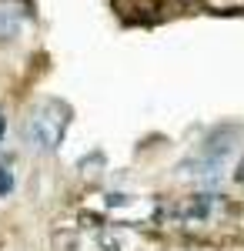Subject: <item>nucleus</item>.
I'll list each match as a JSON object with an SVG mask.
<instances>
[{"mask_svg":"<svg viewBox=\"0 0 244 251\" xmlns=\"http://www.w3.org/2000/svg\"><path fill=\"white\" fill-rule=\"evenodd\" d=\"M64 131H67V107L60 100L34 104L24 117V127H20L27 151H34V154H54L64 141Z\"/></svg>","mask_w":244,"mask_h":251,"instance_id":"nucleus-1","label":"nucleus"},{"mask_svg":"<svg viewBox=\"0 0 244 251\" xmlns=\"http://www.w3.org/2000/svg\"><path fill=\"white\" fill-rule=\"evenodd\" d=\"M27 27V14L24 7L14 3V0H0V44H10L17 40Z\"/></svg>","mask_w":244,"mask_h":251,"instance_id":"nucleus-2","label":"nucleus"},{"mask_svg":"<svg viewBox=\"0 0 244 251\" xmlns=\"http://www.w3.org/2000/svg\"><path fill=\"white\" fill-rule=\"evenodd\" d=\"M10 188H14V174H10L7 164H0V194H7Z\"/></svg>","mask_w":244,"mask_h":251,"instance_id":"nucleus-3","label":"nucleus"},{"mask_svg":"<svg viewBox=\"0 0 244 251\" xmlns=\"http://www.w3.org/2000/svg\"><path fill=\"white\" fill-rule=\"evenodd\" d=\"M241 181H244V174H241Z\"/></svg>","mask_w":244,"mask_h":251,"instance_id":"nucleus-4","label":"nucleus"}]
</instances>
